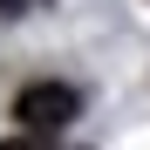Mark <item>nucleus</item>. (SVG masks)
Returning <instances> with one entry per match:
<instances>
[{"instance_id":"obj_1","label":"nucleus","mask_w":150,"mask_h":150,"mask_svg":"<svg viewBox=\"0 0 150 150\" xmlns=\"http://www.w3.org/2000/svg\"><path fill=\"white\" fill-rule=\"evenodd\" d=\"M75 109H82V96H75L68 82H34V89H21L14 96V116H21V130H68Z\"/></svg>"},{"instance_id":"obj_2","label":"nucleus","mask_w":150,"mask_h":150,"mask_svg":"<svg viewBox=\"0 0 150 150\" xmlns=\"http://www.w3.org/2000/svg\"><path fill=\"white\" fill-rule=\"evenodd\" d=\"M0 150H55V143H0Z\"/></svg>"},{"instance_id":"obj_3","label":"nucleus","mask_w":150,"mask_h":150,"mask_svg":"<svg viewBox=\"0 0 150 150\" xmlns=\"http://www.w3.org/2000/svg\"><path fill=\"white\" fill-rule=\"evenodd\" d=\"M14 7H21V0H0V14H14Z\"/></svg>"}]
</instances>
